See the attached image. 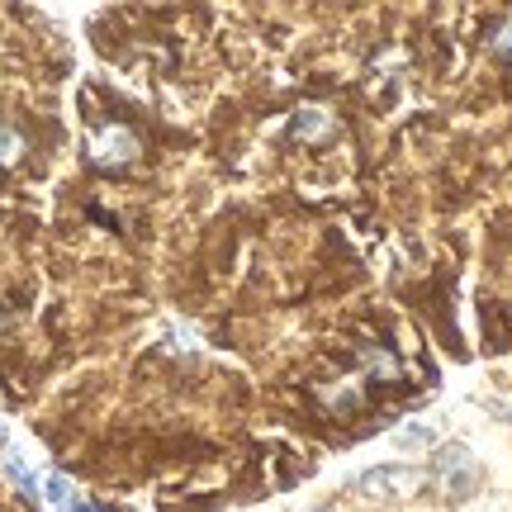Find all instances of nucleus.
Segmentation results:
<instances>
[{"instance_id": "obj_2", "label": "nucleus", "mask_w": 512, "mask_h": 512, "mask_svg": "<svg viewBox=\"0 0 512 512\" xmlns=\"http://www.w3.org/2000/svg\"><path fill=\"white\" fill-rule=\"evenodd\" d=\"M427 484H432V470L408 465V460L375 465V470H366V475H356V489H361L366 498H380V503H394V498H418Z\"/></svg>"}, {"instance_id": "obj_1", "label": "nucleus", "mask_w": 512, "mask_h": 512, "mask_svg": "<svg viewBox=\"0 0 512 512\" xmlns=\"http://www.w3.org/2000/svg\"><path fill=\"white\" fill-rule=\"evenodd\" d=\"M432 484H437L446 498L465 503V498L484 484V470H479L475 451H470L465 441H446V446H437V456H432Z\"/></svg>"}, {"instance_id": "obj_6", "label": "nucleus", "mask_w": 512, "mask_h": 512, "mask_svg": "<svg viewBox=\"0 0 512 512\" xmlns=\"http://www.w3.org/2000/svg\"><path fill=\"white\" fill-rule=\"evenodd\" d=\"M494 53L503 57V62H512V19H503V24H498V34H494Z\"/></svg>"}, {"instance_id": "obj_4", "label": "nucleus", "mask_w": 512, "mask_h": 512, "mask_svg": "<svg viewBox=\"0 0 512 512\" xmlns=\"http://www.w3.org/2000/svg\"><path fill=\"white\" fill-rule=\"evenodd\" d=\"M332 133V114L323 105H304V110H294L290 119V138L294 143H318V138H328Z\"/></svg>"}, {"instance_id": "obj_8", "label": "nucleus", "mask_w": 512, "mask_h": 512, "mask_svg": "<svg viewBox=\"0 0 512 512\" xmlns=\"http://www.w3.org/2000/svg\"><path fill=\"white\" fill-rule=\"evenodd\" d=\"M0 451H5V427H0Z\"/></svg>"}, {"instance_id": "obj_7", "label": "nucleus", "mask_w": 512, "mask_h": 512, "mask_svg": "<svg viewBox=\"0 0 512 512\" xmlns=\"http://www.w3.org/2000/svg\"><path fill=\"white\" fill-rule=\"evenodd\" d=\"M399 446H427V441H432V432H427V427H408V432H399Z\"/></svg>"}, {"instance_id": "obj_3", "label": "nucleus", "mask_w": 512, "mask_h": 512, "mask_svg": "<svg viewBox=\"0 0 512 512\" xmlns=\"http://www.w3.org/2000/svg\"><path fill=\"white\" fill-rule=\"evenodd\" d=\"M133 157H138V138H133L124 124L100 128V133L91 138V162L105 166V171H114V166H128Z\"/></svg>"}, {"instance_id": "obj_5", "label": "nucleus", "mask_w": 512, "mask_h": 512, "mask_svg": "<svg viewBox=\"0 0 512 512\" xmlns=\"http://www.w3.org/2000/svg\"><path fill=\"white\" fill-rule=\"evenodd\" d=\"M19 152H24V138L10 124H0V162H15Z\"/></svg>"}]
</instances>
